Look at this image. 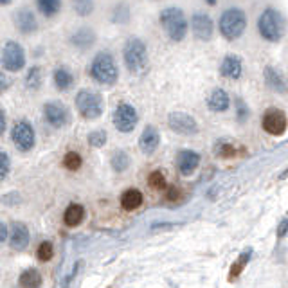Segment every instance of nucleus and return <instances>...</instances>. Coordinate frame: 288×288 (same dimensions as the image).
<instances>
[{
  "label": "nucleus",
  "instance_id": "15",
  "mask_svg": "<svg viewBox=\"0 0 288 288\" xmlns=\"http://www.w3.org/2000/svg\"><path fill=\"white\" fill-rule=\"evenodd\" d=\"M9 241H11V249L24 251L29 243V229L22 221H13L11 232H9Z\"/></svg>",
  "mask_w": 288,
  "mask_h": 288
},
{
  "label": "nucleus",
  "instance_id": "42",
  "mask_svg": "<svg viewBox=\"0 0 288 288\" xmlns=\"http://www.w3.org/2000/svg\"><path fill=\"white\" fill-rule=\"evenodd\" d=\"M4 130H6V116H4V112L0 110V135L4 134Z\"/></svg>",
  "mask_w": 288,
  "mask_h": 288
},
{
  "label": "nucleus",
  "instance_id": "31",
  "mask_svg": "<svg viewBox=\"0 0 288 288\" xmlns=\"http://www.w3.org/2000/svg\"><path fill=\"white\" fill-rule=\"evenodd\" d=\"M36 256L40 261H49V259H53L54 256V247L51 241H41L40 247H38L36 251Z\"/></svg>",
  "mask_w": 288,
  "mask_h": 288
},
{
  "label": "nucleus",
  "instance_id": "8",
  "mask_svg": "<svg viewBox=\"0 0 288 288\" xmlns=\"http://www.w3.org/2000/svg\"><path fill=\"white\" fill-rule=\"evenodd\" d=\"M11 139L20 151H29L34 146V130L27 121H18L11 130Z\"/></svg>",
  "mask_w": 288,
  "mask_h": 288
},
{
  "label": "nucleus",
  "instance_id": "22",
  "mask_svg": "<svg viewBox=\"0 0 288 288\" xmlns=\"http://www.w3.org/2000/svg\"><path fill=\"white\" fill-rule=\"evenodd\" d=\"M83 218H85V209H83L79 204H71L63 214V220L69 227H76V225H79L83 221Z\"/></svg>",
  "mask_w": 288,
  "mask_h": 288
},
{
  "label": "nucleus",
  "instance_id": "7",
  "mask_svg": "<svg viewBox=\"0 0 288 288\" xmlns=\"http://www.w3.org/2000/svg\"><path fill=\"white\" fill-rule=\"evenodd\" d=\"M137 121H139L137 110L131 105H128V103H121L116 108V112H114V124L123 134H128V131L134 130L137 126Z\"/></svg>",
  "mask_w": 288,
  "mask_h": 288
},
{
  "label": "nucleus",
  "instance_id": "11",
  "mask_svg": "<svg viewBox=\"0 0 288 288\" xmlns=\"http://www.w3.org/2000/svg\"><path fill=\"white\" fill-rule=\"evenodd\" d=\"M288 128V119L284 116V112L281 110H269V112L263 116V130L270 135H283Z\"/></svg>",
  "mask_w": 288,
  "mask_h": 288
},
{
  "label": "nucleus",
  "instance_id": "38",
  "mask_svg": "<svg viewBox=\"0 0 288 288\" xmlns=\"http://www.w3.org/2000/svg\"><path fill=\"white\" fill-rule=\"evenodd\" d=\"M247 114H249V110L245 108L243 101H238V117H239V121H243L245 117H247Z\"/></svg>",
  "mask_w": 288,
  "mask_h": 288
},
{
  "label": "nucleus",
  "instance_id": "2",
  "mask_svg": "<svg viewBox=\"0 0 288 288\" xmlns=\"http://www.w3.org/2000/svg\"><path fill=\"white\" fill-rule=\"evenodd\" d=\"M161 24L173 41H182L187 34V20L176 8H168L161 13Z\"/></svg>",
  "mask_w": 288,
  "mask_h": 288
},
{
  "label": "nucleus",
  "instance_id": "28",
  "mask_svg": "<svg viewBox=\"0 0 288 288\" xmlns=\"http://www.w3.org/2000/svg\"><path fill=\"white\" fill-rule=\"evenodd\" d=\"M41 85V71L40 67H33L29 69V72H27L26 76V86L31 90H38Z\"/></svg>",
  "mask_w": 288,
  "mask_h": 288
},
{
  "label": "nucleus",
  "instance_id": "19",
  "mask_svg": "<svg viewBox=\"0 0 288 288\" xmlns=\"http://www.w3.org/2000/svg\"><path fill=\"white\" fill-rule=\"evenodd\" d=\"M207 106L213 112H225L231 106V98L224 88H216L211 92L209 99H207Z\"/></svg>",
  "mask_w": 288,
  "mask_h": 288
},
{
  "label": "nucleus",
  "instance_id": "39",
  "mask_svg": "<svg viewBox=\"0 0 288 288\" xmlns=\"http://www.w3.org/2000/svg\"><path fill=\"white\" fill-rule=\"evenodd\" d=\"M8 86H9V78L4 72H0V92H4Z\"/></svg>",
  "mask_w": 288,
  "mask_h": 288
},
{
  "label": "nucleus",
  "instance_id": "9",
  "mask_svg": "<svg viewBox=\"0 0 288 288\" xmlns=\"http://www.w3.org/2000/svg\"><path fill=\"white\" fill-rule=\"evenodd\" d=\"M2 65H4L6 71H20L26 65V54L24 49L20 47L16 41H8L4 45V51H2Z\"/></svg>",
  "mask_w": 288,
  "mask_h": 288
},
{
  "label": "nucleus",
  "instance_id": "27",
  "mask_svg": "<svg viewBox=\"0 0 288 288\" xmlns=\"http://www.w3.org/2000/svg\"><path fill=\"white\" fill-rule=\"evenodd\" d=\"M251 254H252L251 249H249V251H245V252H241L239 259L231 267V274H229V279H234V277H238L239 274H241V270L245 269V265H247L249 259H251Z\"/></svg>",
  "mask_w": 288,
  "mask_h": 288
},
{
  "label": "nucleus",
  "instance_id": "13",
  "mask_svg": "<svg viewBox=\"0 0 288 288\" xmlns=\"http://www.w3.org/2000/svg\"><path fill=\"white\" fill-rule=\"evenodd\" d=\"M43 114H45V119H47V123H49L51 126H54V128L65 126V124H67V121H69L67 108H65L63 105H60V103H47V105L43 106Z\"/></svg>",
  "mask_w": 288,
  "mask_h": 288
},
{
  "label": "nucleus",
  "instance_id": "4",
  "mask_svg": "<svg viewBox=\"0 0 288 288\" xmlns=\"http://www.w3.org/2000/svg\"><path fill=\"white\" fill-rule=\"evenodd\" d=\"M247 18L241 9H227L220 16V33L227 40H236L245 33Z\"/></svg>",
  "mask_w": 288,
  "mask_h": 288
},
{
  "label": "nucleus",
  "instance_id": "30",
  "mask_svg": "<svg viewBox=\"0 0 288 288\" xmlns=\"http://www.w3.org/2000/svg\"><path fill=\"white\" fill-rule=\"evenodd\" d=\"M214 153L221 159H232L236 157V148L231 142H218L216 146H214Z\"/></svg>",
  "mask_w": 288,
  "mask_h": 288
},
{
  "label": "nucleus",
  "instance_id": "23",
  "mask_svg": "<svg viewBox=\"0 0 288 288\" xmlns=\"http://www.w3.org/2000/svg\"><path fill=\"white\" fill-rule=\"evenodd\" d=\"M141 204H142V193L137 189L124 191L123 196H121V206H123V209H126V211L137 209V207H141Z\"/></svg>",
  "mask_w": 288,
  "mask_h": 288
},
{
  "label": "nucleus",
  "instance_id": "32",
  "mask_svg": "<svg viewBox=\"0 0 288 288\" xmlns=\"http://www.w3.org/2000/svg\"><path fill=\"white\" fill-rule=\"evenodd\" d=\"M63 166L67 169H71V171H76V169L81 168V157L76 151H69L63 159Z\"/></svg>",
  "mask_w": 288,
  "mask_h": 288
},
{
  "label": "nucleus",
  "instance_id": "40",
  "mask_svg": "<svg viewBox=\"0 0 288 288\" xmlns=\"http://www.w3.org/2000/svg\"><path fill=\"white\" fill-rule=\"evenodd\" d=\"M8 236H9V232H8V227H6L2 221H0V243H4L6 239H8Z\"/></svg>",
  "mask_w": 288,
  "mask_h": 288
},
{
  "label": "nucleus",
  "instance_id": "5",
  "mask_svg": "<svg viewBox=\"0 0 288 288\" xmlns=\"http://www.w3.org/2000/svg\"><path fill=\"white\" fill-rule=\"evenodd\" d=\"M258 31L265 40H269V41L279 40L284 31V24L279 13L270 8L265 9V11L261 13V16L258 18Z\"/></svg>",
  "mask_w": 288,
  "mask_h": 288
},
{
  "label": "nucleus",
  "instance_id": "43",
  "mask_svg": "<svg viewBox=\"0 0 288 288\" xmlns=\"http://www.w3.org/2000/svg\"><path fill=\"white\" fill-rule=\"evenodd\" d=\"M288 175V168L286 169H284V171L283 173H281V179H284V176H286Z\"/></svg>",
  "mask_w": 288,
  "mask_h": 288
},
{
  "label": "nucleus",
  "instance_id": "25",
  "mask_svg": "<svg viewBox=\"0 0 288 288\" xmlns=\"http://www.w3.org/2000/svg\"><path fill=\"white\" fill-rule=\"evenodd\" d=\"M54 83H56V86L60 90H67V88H71V85L74 83V78H72V74L69 72V69L60 67L54 71Z\"/></svg>",
  "mask_w": 288,
  "mask_h": 288
},
{
  "label": "nucleus",
  "instance_id": "36",
  "mask_svg": "<svg viewBox=\"0 0 288 288\" xmlns=\"http://www.w3.org/2000/svg\"><path fill=\"white\" fill-rule=\"evenodd\" d=\"M74 9H76V13H78V15L86 16V15H90V13H92V9H94V2H86V0H81V2H76V4H74Z\"/></svg>",
  "mask_w": 288,
  "mask_h": 288
},
{
  "label": "nucleus",
  "instance_id": "16",
  "mask_svg": "<svg viewBox=\"0 0 288 288\" xmlns=\"http://www.w3.org/2000/svg\"><path fill=\"white\" fill-rule=\"evenodd\" d=\"M200 164V155L196 151L184 150L176 155V168L182 175H191Z\"/></svg>",
  "mask_w": 288,
  "mask_h": 288
},
{
  "label": "nucleus",
  "instance_id": "24",
  "mask_svg": "<svg viewBox=\"0 0 288 288\" xmlns=\"http://www.w3.org/2000/svg\"><path fill=\"white\" fill-rule=\"evenodd\" d=\"M20 288H40L41 286V274L36 269H27L22 272L18 279Z\"/></svg>",
  "mask_w": 288,
  "mask_h": 288
},
{
  "label": "nucleus",
  "instance_id": "21",
  "mask_svg": "<svg viewBox=\"0 0 288 288\" xmlns=\"http://www.w3.org/2000/svg\"><path fill=\"white\" fill-rule=\"evenodd\" d=\"M265 81H267V85H269V88H272L274 92H279V94L286 92V83H284L283 76H281L276 69H272V67L265 69Z\"/></svg>",
  "mask_w": 288,
  "mask_h": 288
},
{
  "label": "nucleus",
  "instance_id": "10",
  "mask_svg": "<svg viewBox=\"0 0 288 288\" xmlns=\"http://www.w3.org/2000/svg\"><path fill=\"white\" fill-rule=\"evenodd\" d=\"M168 124L173 131H176L180 135H195L198 131V123L189 114H184V112L169 114Z\"/></svg>",
  "mask_w": 288,
  "mask_h": 288
},
{
  "label": "nucleus",
  "instance_id": "18",
  "mask_svg": "<svg viewBox=\"0 0 288 288\" xmlns=\"http://www.w3.org/2000/svg\"><path fill=\"white\" fill-rule=\"evenodd\" d=\"M15 24H16V27H18L20 33H24V34L34 33L38 27L36 18H34V15L29 11V9H20V11H16Z\"/></svg>",
  "mask_w": 288,
  "mask_h": 288
},
{
  "label": "nucleus",
  "instance_id": "6",
  "mask_svg": "<svg viewBox=\"0 0 288 288\" xmlns=\"http://www.w3.org/2000/svg\"><path fill=\"white\" fill-rule=\"evenodd\" d=\"M76 108L86 119H98L103 114V98L92 90H81L76 96Z\"/></svg>",
  "mask_w": 288,
  "mask_h": 288
},
{
  "label": "nucleus",
  "instance_id": "17",
  "mask_svg": "<svg viewBox=\"0 0 288 288\" xmlns=\"http://www.w3.org/2000/svg\"><path fill=\"white\" fill-rule=\"evenodd\" d=\"M220 72H221V76L227 79H238L239 76H241V72H243L241 60H239L238 56H232V54L225 56L224 61H221Z\"/></svg>",
  "mask_w": 288,
  "mask_h": 288
},
{
  "label": "nucleus",
  "instance_id": "12",
  "mask_svg": "<svg viewBox=\"0 0 288 288\" xmlns=\"http://www.w3.org/2000/svg\"><path fill=\"white\" fill-rule=\"evenodd\" d=\"M191 29H193V34H195L198 40L209 41L214 33L213 20H211V16L206 15V13H195L193 18H191Z\"/></svg>",
  "mask_w": 288,
  "mask_h": 288
},
{
  "label": "nucleus",
  "instance_id": "37",
  "mask_svg": "<svg viewBox=\"0 0 288 288\" xmlns=\"http://www.w3.org/2000/svg\"><path fill=\"white\" fill-rule=\"evenodd\" d=\"M286 232H288V218H284V220L277 225V238H283Z\"/></svg>",
  "mask_w": 288,
  "mask_h": 288
},
{
  "label": "nucleus",
  "instance_id": "34",
  "mask_svg": "<svg viewBox=\"0 0 288 288\" xmlns=\"http://www.w3.org/2000/svg\"><path fill=\"white\" fill-rule=\"evenodd\" d=\"M148 182H150V186L153 187V189H162V187H166V179L161 171L151 173L150 179H148Z\"/></svg>",
  "mask_w": 288,
  "mask_h": 288
},
{
  "label": "nucleus",
  "instance_id": "26",
  "mask_svg": "<svg viewBox=\"0 0 288 288\" xmlns=\"http://www.w3.org/2000/svg\"><path fill=\"white\" fill-rule=\"evenodd\" d=\"M36 8L40 9L41 15L54 16L61 9V2H58V0H41V2H36Z\"/></svg>",
  "mask_w": 288,
  "mask_h": 288
},
{
  "label": "nucleus",
  "instance_id": "1",
  "mask_svg": "<svg viewBox=\"0 0 288 288\" xmlns=\"http://www.w3.org/2000/svg\"><path fill=\"white\" fill-rule=\"evenodd\" d=\"M90 74L98 83L114 85L117 81V65L108 53H99L90 65Z\"/></svg>",
  "mask_w": 288,
  "mask_h": 288
},
{
  "label": "nucleus",
  "instance_id": "35",
  "mask_svg": "<svg viewBox=\"0 0 288 288\" xmlns=\"http://www.w3.org/2000/svg\"><path fill=\"white\" fill-rule=\"evenodd\" d=\"M9 168H11V162H9L8 153L0 151V180H4L9 175Z\"/></svg>",
  "mask_w": 288,
  "mask_h": 288
},
{
  "label": "nucleus",
  "instance_id": "29",
  "mask_svg": "<svg viewBox=\"0 0 288 288\" xmlns=\"http://www.w3.org/2000/svg\"><path fill=\"white\" fill-rule=\"evenodd\" d=\"M128 166H130V157H128L124 151H116L112 157V168L116 169V171L123 173L128 169Z\"/></svg>",
  "mask_w": 288,
  "mask_h": 288
},
{
  "label": "nucleus",
  "instance_id": "14",
  "mask_svg": "<svg viewBox=\"0 0 288 288\" xmlns=\"http://www.w3.org/2000/svg\"><path fill=\"white\" fill-rule=\"evenodd\" d=\"M159 142H161V135H159V130L155 126H146L144 131L139 137V148L144 155H151L157 151Z\"/></svg>",
  "mask_w": 288,
  "mask_h": 288
},
{
  "label": "nucleus",
  "instance_id": "33",
  "mask_svg": "<svg viewBox=\"0 0 288 288\" xmlns=\"http://www.w3.org/2000/svg\"><path fill=\"white\" fill-rule=\"evenodd\" d=\"M88 142H90V146L94 148H101L105 146V142H106V134L103 130H96L92 131V134L88 135Z\"/></svg>",
  "mask_w": 288,
  "mask_h": 288
},
{
  "label": "nucleus",
  "instance_id": "3",
  "mask_svg": "<svg viewBox=\"0 0 288 288\" xmlns=\"http://www.w3.org/2000/svg\"><path fill=\"white\" fill-rule=\"evenodd\" d=\"M123 58L126 63L128 71L131 72H141L148 65V49L144 41L139 38H131L126 41L123 49Z\"/></svg>",
  "mask_w": 288,
  "mask_h": 288
},
{
  "label": "nucleus",
  "instance_id": "20",
  "mask_svg": "<svg viewBox=\"0 0 288 288\" xmlns=\"http://www.w3.org/2000/svg\"><path fill=\"white\" fill-rule=\"evenodd\" d=\"M94 41H96V34L88 27H81L71 36V43L78 49H88L94 45Z\"/></svg>",
  "mask_w": 288,
  "mask_h": 288
},
{
  "label": "nucleus",
  "instance_id": "41",
  "mask_svg": "<svg viewBox=\"0 0 288 288\" xmlns=\"http://www.w3.org/2000/svg\"><path fill=\"white\" fill-rule=\"evenodd\" d=\"M179 195H180V191L176 189V187H169L168 189V198L169 200H176L179 198Z\"/></svg>",
  "mask_w": 288,
  "mask_h": 288
}]
</instances>
